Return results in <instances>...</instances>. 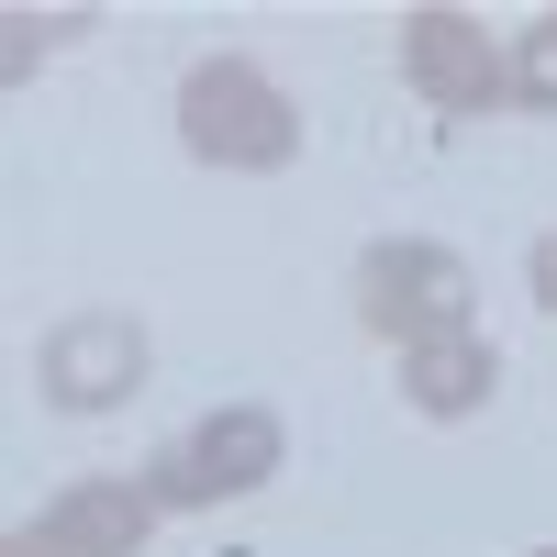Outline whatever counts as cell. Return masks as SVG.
<instances>
[{
  "label": "cell",
  "instance_id": "cell-1",
  "mask_svg": "<svg viewBox=\"0 0 557 557\" xmlns=\"http://www.w3.org/2000/svg\"><path fill=\"white\" fill-rule=\"evenodd\" d=\"M346 301H357V323L380 346H435V335H480V278H469V257L457 246H435V235H380L357 257V278H346Z\"/></svg>",
  "mask_w": 557,
  "mask_h": 557
},
{
  "label": "cell",
  "instance_id": "cell-2",
  "mask_svg": "<svg viewBox=\"0 0 557 557\" xmlns=\"http://www.w3.org/2000/svg\"><path fill=\"white\" fill-rule=\"evenodd\" d=\"M178 146H190L201 168H290L301 157V101L278 89L257 57H201L190 78H178Z\"/></svg>",
  "mask_w": 557,
  "mask_h": 557
},
{
  "label": "cell",
  "instance_id": "cell-3",
  "mask_svg": "<svg viewBox=\"0 0 557 557\" xmlns=\"http://www.w3.org/2000/svg\"><path fill=\"white\" fill-rule=\"evenodd\" d=\"M278 457H290V424H278L268 401H212L201 424H178L134 480L157 491V513H212V502L268 491V480H278Z\"/></svg>",
  "mask_w": 557,
  "mask_h": 557
},
{
  "label": "cell",
  "instance_id": "cell-4",
  "mask_svg": "<svg viewBox=\"0 0 557 557\" xmlns=\"http://www.w3.org/2000/svg\"><path fill=\"white\" fill-rule=\"evenodd\" d=\"M401 78H412L424 112L480 123L491 101H513V45H502L480 12H457V0H412L401 12Z\"/></svg>",
  "mask_w": 557,
  "mask_h": 557
},
{
  "label": "cell",
  "instance_id": "cell-5",
  "mask_svg": "<svg viewBox=\"0 0 557 557\" xmlns=\"http://www.w3.org/2000/svg\"><path fill=\"white\" fill-rule=\"evenodd\" d=\"M146 323H134V312H67L57 323V335H45V357H34V380H45V401H57V412H112V401H134V391H146Z\"/></svg>",
  "mask_w": 557,
  "mask_h": 557
},
{
  "label": "cell",
  "instance_id": "cell-6",
  "mask_svg": "<svg viewBox=\"0 0 557 557\" xmlns=\"http://www.w3.org/2000/svg\"><path fill=\"white\" fill-rule=\"evenodd\" d=\"M491 391H502L491 335H435V346H412V357H401V401L424 412V424H469Z\"/></svg>",
  "mask_w": 557,
  "mask_h": 557
},
{
  "label": "cell",
  "instance_id": "cell-7",
  "mask_svg": "<svg viewBox=\"0 0 557 557\" xmlns=\"http://www.w3.org/2000/svg\"><path fill=\"white\" fill-rule=\"evenodd\" d=\"M67 535H89V546H112V557H134L157 535V491L146 480H123V469H89V480H67L57 502H45Z\"/></svg>",
  "mask_w": 557,
  "mask_h": 557
},
{
  "label": "cell",
  "instance_id": "cell-8",
  "mask_svg": "<svg viewBox=\"0 0 557 557\" xmlns=\"http://www.w3.org/2000/svg\"><path fill=\"white\" fill-rule=\"evenodd\" d=\"M513 112H557V12L513 34Z\"/></svg>",
  "mask_w": 557,
  "mask_h": 557
},
{
  "label": "cell",
  "instance_id": "cell-9",
  "mask_svg": "<svg viewBox=\"0 0 557 557\" xmlns=\"http://www.w3.org/2000/svg\"><path fill=\"white\" fill-rule=\"evenodd\" d=\"M0 34H12V45H0V67H12V78H34V67L67 45V12H12Z\"/></svg>",
  "mask_w": 557,
  "mask_h": 557
},
{
  "label": "cell",
  "instance_id": "cell-10",
  "mask_svg": "<svg viewBox=\"0 0 557 557\" xmlns=\"http://www.w3.org/2000/svg\"><path fill=\"white\" fill-rule=\"evenodd\" d=\"M0 557H112V546H89V535H67L57 513H34V524H12V546Z\"/></svg>",
  "mask_w": 557,
  "mask_h": 557
},
{
  "label": "cell",
  "instance_id": "cell-11",
  "mask_svg": "<svg viewBox=\"0 0 557 557\" xmlns=\"http://www.w3.org/2000/svg\"><path fill=\"white\" fill-rule=\"evenodd\" d=\"M524 290H535V312H557V235H535V257H524Z\"/></svg>",
  "mask_w": 557,
  "mask_h": 557
},
{
  "label": "cell",
  "instance_id": "cell-12",
  "mask_svg": "<svg viewBox=\"0 0 557 557\" xmlns=\"http://www.w3.org/2000/svg\"><path fill=\"white\" fill-rule=\"evenodd\" d=\"M535 557H557V546H535Z\"/></svg>",
  "mask_w": 557,
  "mask_h": 557
}]
</instances>
